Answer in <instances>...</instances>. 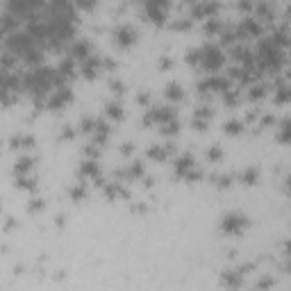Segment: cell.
Listing matches in <instances>:
<instances>
[{"instance_id": "6da1fadb", "label": "cell", "mask_w": 291, "mask_h": 291, "mask_svg": "<svg viewBox=\"0 0 291 291\" xmlns=\"http://www.w3.org/2000/svg\"><path fill=\"white\" fill-rule=\"evenodd\" d=\"M198 64L205 68V71H216L221 64H223V53L221 48L214 46V43H205L200 48V62Z\"/></svg>"}, {"instance_id": "7a4b0ae2", "label": "cell", "mask_w": 291, "mask_h": 291, "mask_svg": "<svg viewBox=\"0 0 291 291\" xmlns=\"http://www.w3.org/2000/svg\"><path fill=\"white\" fill-rule=\"evenodd\" d=\"M248 226V219H246L244 214H239V212H230V214L223 216V221H221V227L226 232H241L244 227Z\"/></svg>"}, {"instance_id": "3957f363", "label": "cell", "mask_w": 291, "mask_h": 291, "mask_svg": "<svg viewBox=\"0 0 291 291\" xmlns=\"http://www.w3.org/2000/svg\"><path fill=\"white\" fill-rule=\"evenodd\" d=\"M114 36H116L119 43H132L134 41V28L128 23H121L114 28Z\"/></svg>"}, {"instance_id": "277c9868", "label": "cell", "mask_w": 291, "mask_h": 291, "mask_svg": "<svg viewBox=\"0 0 291 291\" xmlns=\"http://www.w3.org/2000/svg\"><path fill=\"white\" fill-rule=\"evenodd\" d=\"M68 53H71V57H82V60H87V57H91V46L84 39H75V41L71 43V48H68Z\"/></svg>"}, {"instance_id": "5b68a950", "label": "cell", "mask_w": 291, "mask_h": 291, "mask_svg": "<svg viewBox=\"0 0 291 291\" xmlns=\"http://www.w3.org/2000/svg\"><path fill=\"white\" fill-rule=\"evenodd\" d=\"M71 98V91L66 89V87H60V89H55V94L50 96V100H48V107L50 109H60L66 100Z\"/></svg>"}, {"instance_id": "8992f818", "label": "cell", "mask_w": 291, "mask_h": 291, "mask_svg": "<svg viewBox=\"0 0 291 291\" xmlns=\"http://www.w3.org/2000/svg\"><path fill=\"white\" fill-rule=\"evenodd\" d=\"M98 68H100V60H98L96 55H91V57H87V60L82 62V71L87 77H94L96 73H98Z\"/></svg>"}, {"instance_id": "52a82bcc", "label": "cell", "mask_w": 291, "mask_h": 291, "mask_svg": "<svg viewBox=\"0 0 291 291\" xmlns=\"http://www.w3.org/2000/svg\"><path fill=\"white\" fill-rule=\"evenodd\" d=\"M32 164H34V160H32V157H18L14 171H16L18 175H28V173L32 171Z\"/></svg>"}, {"instance_id": "ba28073f", "label": "cell", "mask_w": 291, "mask_h": 291, "mask_svg": "<svg viewBox=\"0 0 291 291\" xmlns=\"http://www.w3.org/2000/svg\"><path fill=\"white\" fill-rule=\"evenodd\" d=\"M12 146L14 148H30V146H34V139H32L30 134H14Z\"/></svg>"}, {"instance_id": "9c48e42d", "label": "cell", "mask_w": 291, "mask_h": 291, "mask_svg": "<svg viewBox=\"0 0 291 291\" xmlns=\"http://www.w3.org/2000/svg\"><path fill=\"white\" fill-rule=\"evenodd\" d=\"M221 280H223L230 289H234V287H239V282H241V273H239V271H226V273L221 275Z\"/></svg>"}, {"instance_id": "30bf717a", "label": "cell", "mask_w": 291, "mask_h": 291, "mask_svg": "<svg viewBox=\"0 0 291 291\" xmlns=\"http://www.w3.org/2000/svg\"><path fill=\"white\" fill-rule=\"evenodd\" d=\"M280 141H285V143H291V119L282 121V128H280Z\"/></svg>"}, {"instance_id": "8fae6325", "label": "cell", "mask_w": 291, "mask_h": 291, "mask_svg": "<svg viewBox=\"0 0 291 291\" xmlns=\"http://www.w3.org/2000/svg\"><path fill=\"white\" fill-rule=\"evenodd\" d=\"M164 91H166L168 98H182V87H180L178 82H168Z\"/></svg>"}, {"instance_id": "7c38bea8", "label": "cell", "mask_w": 291, "mask_h": 291, "mask_svg": "<svg viewBox=\"0 0 291 291\" xmlns=\"http://www.w3.org/2000/svg\"><path fill=\"white\" fill-rule=\"evenodd\" d=\"M34 182H36V180L32 178V175H18V178H16V187H21V189H32Z\"/></svg>"}, {"instance_id": "4fadbf2b", "label": "cell", "mask_w": 291, "mask_h": 291, "mask_svg": "<svg viewBox=\"0 0 291 291\" xmlns=\"http://www.w3.org/2000/svg\"><path fill=\"white\" fill-rule=\"evenodd\" d=\"M80 173H82V175H91V178H96V175H98V166H96V162H84L82 166H80Z\"/></svg>"}, {"instance_id": "5bb4252c", "label": "cell", "mask_w": 291, "mask_h": 291, "mask_svg": "<svg viewBox=\"0 0 291 291\" xmlns=\"http://www.w3.org/2000/svg\"><path fill=\"white\" fill-rule=\"evenodd\" d=\"M212 12H216V5H212V2L194 5V14H200V16H205V14H212Z\"/></svg>"}, {"instance_id": "9a60e30c", "label": "cell", "mask_w": 291, "mask_h": 291, "mask_svg": "<svg viewBox=\"0 0 291 291\" xmlns=\"http://www.w3.org/2000/svg\"><path fill=\"white\" fill-rule=\"evenodd\" d=\"M107 116H112V119H121V116H123V112H121V102H107Z\"/></svg>"}, {"instance_id": "2e32d148", "label": "cell", "mask_w": 291, "mask_h": 291, "mask_svg": "<svg viewBox=\"0 0 291 291\" xmlns=\"http://www.w3.org/2000/svg\"><path fill=\"white\" fill-rule=\"evenodd\" d=\"M241 180H244L246 184H253L257 180V171H255V168H246V171L241 173Z\"/></svg>"}, {"instance_id": "e0dca14e", "label": "cell", "mask_w": 291, "mask_h": 291, "mask_svg": "<svg viewBox=\"0 0 291 291\" xmlns=\"http://www.w3.org/2000/svg\"><path fill=\"white\" fill-rule=\"evenodd\" d=\"M168 150H171V148H164V146H153V148L148 150V155H150V157H166Z\"/></svg>"}, {"instance_id": "ac0fdd59", "label": "cell", "mask_w": 291, "mask_h": 291, "mask_svg": "<svg viewBox=\"0 0 291 291\" xmlns=\"http://www.w3.org/2000/svg\"><path fill=\"white\" fill-rule=\"evenodd\" d=\"M226 130L227 132H239V130H241V121H227Z\"/></svg>"}, {"instance_id": "d6986e66", "label": "cell", "mask_w": 291, "mask_h": 291, "mask_svg": "<svg viewBox=\"0 0 291 291\" xmlns=\"http://www.w3.org/2000/svg\"><path fill=\"white\" fill-rule=\"evenodd\" d=\"M71 196L73 198H82L84 196V187H82V184H75V187H71Z\"/></svg>"}, {"instance_id": "ffe728a7", "label": "cell", "mask_w": 291, "mask_h": 291, "mask_svg": "<svg viewBox=\"0 0 291 291\" xmlns=\"http://www.w3.org/2000/svg\"><path fill=\"white\" fill-rule=\"evenodd\" d=\"M41 205H43V202H41V198H30V205H28V207H30V209H39V207H41Z\"/></svg>"}, {"instance_id": "44dd1931", "label": "cell", "mask_w": 291, "mask_h": 291, "mask_svg": "<svg viewBox=\"0 0 291 291\" xmlns=\"http://www.w3.org/2000/svg\"><path fill=\"white\" fill-rule=\"evenodd\" d=\"M271 285H273V278H261L257 287H259V289H264V287H271Z\"/></svg>"}, {"instance_id": "7402d4cb", "label": "cell", "mask_w": 291, "mask_h": 291, "mask_svg": "<svg viewBox=\"0 0 291 291\" xmlns=\"http://www.w3.org/2000/svg\"><path fill=\"white\" fill-rule=\"evenodd\" d=\"M209 157H221V150L219 148H212V150H209Z\"/></svg>"}]
</instances>
